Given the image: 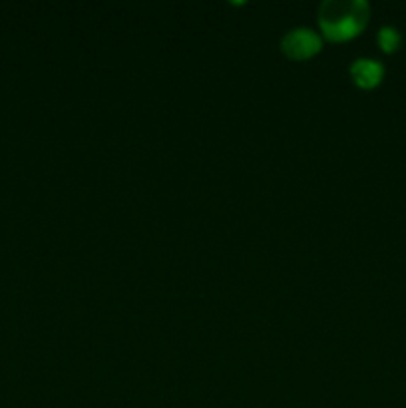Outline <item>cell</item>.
I'll return each instance as SVG.
<instances>
[{
    "label": "cell",
    "mask_w": 406,
    "mask_h": 408,
    "mask_svg": "<svg viewBox=\"0 0 406 408\" xmlns=\"http://www.w3.org/2000/svg\"><path fill=\"white\" fill-rule=\"evenodd\" d=\"M321 28L327 38L341 42L356 36L368 20V4L365 0L339 2L327 0L321 6Z\"/></svg>",
    "instance_id": "1"
},
{
    "label": "cell",
    "mask_w": 406,
    "mask_h": 408,
    "mask_svg": "<svg viewBox=\"0 0 406 408\" xmlns=\"http://www.w3.org/2000/svg\"><path fill=\"white\" fill-rule=\"evenodd\" d=\"M321 36L314 34L311 28H293L281 40L283 52L293 60H305L321 50Z\"/></svg>",
    "instance_id": "2"
},
{
    "label": "cell",
    "mask_w": 406,
    "mask_h": 408,
    "mask_svg": "<svg viewBox=\"0 0 406 408\" xmlns=\"http://www.w3.org/2000/svg\"><path fill=\"white\" fill-rule=\"evenodd\" d=\"M353 80L356 82V86L361 88H375L382 80L384 70L380 66V62L370 60V58H358L354 60L353 68H351Z\"/></svg>",
    "instance_id": "3"
},
{
    "label": "cell",
    "mask_w": 406,
    "mask_h": 408,
    "mask_svg": "<svg viewBox=\"0 0 406 408\" xmlns=\"http://www.w3.org/2000/svg\"><path fill=\"white\" fill-rule=\"evenodd\" d=\"M379 44L384 52H393V50H396L398 44H400V34H398V30L393 27L380 28Z\"/></svg>",
    "instance_id": "4"
}]
</instances>
